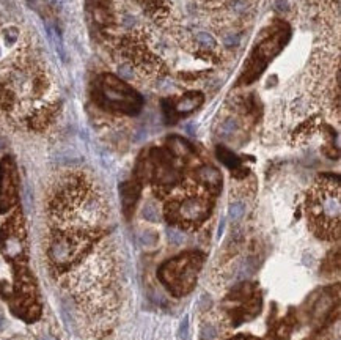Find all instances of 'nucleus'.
<instances>
[{"mask_svg": "<svg viewBox=\"0 0 341 340\" xmlns=\"http://www.w3.org/2000/svg\"><path fill=\"white\" fill-rule=\"evenodd\" d=\"M211 200L203 195H192L184 200H175L168 203L165 208V213L168 221L175 224H184V225H197L203 222L211 211Z\"/></svg>", "mask_w": 341, "mask_h": 340, "instance_id": "nucleus-5", "label": "nucleus"}, {"mask_svg": "<svg viewBox=\"0 0 341 340\" xmlns=\"http://www.w3.org/2000/svg\"><path fill=\"white\" fill-rule=\"evenodd\" d=\"M0 251L6 258H16L24 252V225L19 213L0 228Z\"/></svg>", "mask_w": 341, "mask_h": 340, "instance_id": "nucleus-7", "label": "nucleus"}, {"mask_svg": "<svg viewBox=\"0 0 341 340\" xmlns=\"http://www.w3.org/2000/svg\"><path fill=\"white\" fill-rule=\"evenodd\" d=\"M217 156H219L220 161L229 169H239L240 167V159L233 152H229V150H227L224 147L217 148Z\"/></svg>", "mask_w": 341, "mask_h": 340, "instance_id": "nucleus-13", "label": "nucleus"}, {"mask_svg": "<svg viewBox=\"0 0 341 340\" xmlns=\"http://www.w3.org/2000/svg\"><path fill=\"white\" fill-rule=\"evenodd\" d=\"M143 217L149 222H157L159 221V209L153 202H148L143 206Z\"/></svg>", "mask_w": 341, "mask_h": 340, "instance_id": "nucleus-15", "label": "nucleus"}, {"mask_svg": "<svg viewBox=\"0 0 341 340\" xmlns=\"http://www.w3.org/2000/svg\"><path fill=\"white\" fill-rule=\"evenodd\" d=\"M236 128H237V123L234 122L233 118H229L222 125V128H220V134H222L224 137H229V136H233V133L236 131Z\"/></svg>", "mask_w": 341, "mask_h": 340, "instance_id": "nucleus-17", "label": "nucleus"}, {"mask_svg": "<svg viewBox=\"0 0 341 340\" xmlns=\"http://www.w3.org/2000/svg\"><path fill=\"white\" fill-rule=\"evenodd\" d=\"M16 167L11 158H3L0 163V213H6L16 203Z\"/></svg>", "mask_w": 341, "mask_h": 340, "instance_id": "nucleus-8", "label": "nucleus"}, {"mask_svg": "<svg viewBox=\"0 0 341 340\" xmlns=\"http://www.w3.org/2000/svg\"><path fill=\"white\" fill-rule=\"evenodd\" d=\"M138 194H140V186L137 183L131 181V183H124L121 186V198H123V206L126 213H129V209L137 202Z\"/></svg>", "mask_w": 341, "mask_h": 340, "instance_id": "nucleus-11", "label": "nucleus"}, {"mask_svg": "<svg viewBox=\"0 0 341 340\" xmlns=\"http://www.w3.org/2000/svg\"><path fill=\"white\" fill-rule=\"evenodd\" d=\"M187 326H189V320L184 318L183 323H181V329H179V336H181L183 339H187Z\"/></svg>", "mask_w": 341, "mask_h": 340, "instance_id": "nucleus-21", "label": "nucleus"}, {"mask_svg": "<svg viewBox=\"0 0 341 340\" xmlns=\"http://www.w3.org/2000/svg\"><path fill=\"white\" fill-rule=\"evenodd\" d=\"M2 147H3V142H2V141H0V150H2Z\"/></svg>", "mask_w": 341, "mask_h": 340, "instance_id": "nucleus-23", "label": "nucleus"}, {"mask_svg": "<svg viewBox=\"0 0 341 340\" xmlns=\"http://www.w3.org/2000/svg\"><path fill=\"white\" fill-rule=\"evenodd\" d=\"M14 106V93L5 85H0V107L5 111H11Z\"/></svg>", "mask_w": 341, "mask_h": 340, "instance_id": "nucleus-14", "label": "nucleus"}, {"mask_svg": "<svg viewBox=\"0 0 341 340\" xmlns=\"http://www.w3.org/2000/svg\"><path fill=\"white\" fill-rule=\"evenodd\" d=\"M245 211V206L242 202H234L229 205V217H231V221H237V219L242 217Z\"/></svg>", "mask_w": 341, "mask_h": 340, "instance_id": "nucleus-16", "label": "nucleus"}, {"mask_svg": "<svg viewBox=\"0 0 341 340\" xmlns=\"http://www.w3.org/2000/svg\"><path fill=\"white\" fill-rule=\"evenodd\" d=\"M217 334H216V329H213V328H205L203 331H202V340H213L214 337H216Z\"/></svg>", "mask_w": 341, "mask_h": 340, "instance_id": "nucleus-20", "label": "nucleus"}, {"mask_svg": "<svg viewBox=\"0 0 341 340\" xmlns=\"http://www.w3.org/2000/svg\"><path fill=\"white\" fill-rule=\"evenodd\" d=\"M5 41H6V44L8 46H11V44H14V41H16V38H17V28L16 27H8V28H5Z\"/></svg>", "mask_w": 341, "mask_h": 340, "instance_id": "nucleus-18", "label": "nucleus"}, {"mask_svg": "<svg viewBox=\"0 0 341 340\" xmlns=\"http://www.w3.org/2000/svg\"><path fill=\"white\" fill-rule=\"evenodd\" d=\"M203 103V95L200 92H189L176 101H164V112L170 122H175L178 117L194 112Z\"/></svg>", "mask_w": 341, "mask_h": 340, "instance_id": "nucleus-9", "label": "nucleus"}, {"mask_svg": "<svg viewBox=\"0 0 341 340\" xmlns=\"http://www.w3.org/2000/svg\"><path fill=\"white\" fill-rule=\"evenodd\" d=\"M168 148H170V152H172L178 158H187V156H190L194 153L192 145H190L187 141H184V139H181V137L168 139Z\"/></svg>", "mask_w": 341, "mask_h": 340, "instance_id": "nucleus-12", "label": "nucleus"}, {"mask_svg": "<svg viewBox=\"0 0 341 340\" xmlns=\"http://www.w3.org/2000/svg\"><path fill=\"white\" fill-rule=\"evenodd\" d=\"M0 55H2V52H0Z\"/></svg>", "mask_w": 341, "mask_h": 340, "instance_id": "nucleus-24", "label": "nucleus"}, {"mask_svg": "<svg viewBox=\"0 0 341 340\" xmlns=\"http://www.w3.org/2000/svg\"><path fill=\"white\" fill-rule=\"evenodd\" d=\"M11 309L16 315L27 320V322H35L39 317V306L35 298L33 285L25 271L19 276L16 282V292Z\"/></svg>", "mask_w": 341, "mask_h": 340, "instance_id": "nucleus-6", "label": "nucleus"}, {"mask_svg": "<svg viewBox=\"0 0 341 340\" xmlns=\"http://www.w3.org/2000/svg\"><path fill=\"white\" fill-rule=\"evenodd\" d=\"M195 176L198 179V183L211 194H217L220 191V187H222V173L213 166L198 167L195 172Z\"/></svg>", "mask_w": 341, "mask_h": 340, "instance_id": "nucleus-10", "label": "nucleus"}, {"mask_svg": "<svg viewBox=\"0 0 341 340\" xmlns=\"http://www.w3.org/2000/svg\"><path fill=\"white\" fill-rule=\"evenodd\" d=\"M95 101L107 109L127 115H135L142 111L143 99L132 87L124 84L114 74H101L93 87Z\"/></svg>", "mask_w": 341, "mask_h": 340, "instance_id": "nucleus-2", "label": "nucleus"}, {"mask_svg": "<svg viewBox=\"0 0 341 340\" xmlns=\"http://www.w3.org/2000/svg\"><path fill=\"white\" fill-rule=\"evenodd\" d=\"M203 262V255L200 252H189L178 258L167 262L160 268L159 276L175 295H184L195 284L197 273Z\"/></svg>", "mask_w": 341, "mask_h": 340, "instance_id": "nucleus-4", "label": "nucleus"}, {"mask_svg": "<svg viewBox=\"0 0 341 340\" xmlns=\"http://www.w3.org/2000/svg\"><path fill=\"white\" fill-rule=\"evenodd\" d=\"M289 35H291V28L286 22L283 21L272 22V25L267 28V35H264L261 41L258 43L255 51L248 58V63L244 68L242 81L245 84L253 82L256 77H259V74L264 71L267 63L283 49V46L289 39Z\"/></svg>", "mask_w": 341, "mask_h": 340, "instance_id": "nucleus-3", "label": "nucleus"}, {"mask_svg": "<svg viewBox=\"0 0 341 340\" xmlns=\"http://www.w3.org/2000/svg\"><path fill=\"white\" fill-rule=\"evenodd\" d=\"M168 238L172 239V241H173L175 244L181 243L183 239H184L183 233H181V232H178V230H175V228H170V230H168Z\"/></svg>", "mask_w": 341, "mask_h": 340, "instance_id": "nucleus-19", "label": "nucleus"}, {"mask_svg": "<svg viewBox=\"0 0 341 340\" xmlns=\"http://www.w3.org/2000/svg\"><path fill=\"white\" fill-rule=\"evenodd\" d=\"M231 340H258V339L250 337V336H237V337H234V339H231Z\"/></svg>", "mask_w": 341, "mask_h": 340, "instance_id": "nucleus-22", "label": "nucleus"}, {"mask_svg": "<svg viewBox=\"0 0 341 340\" xmlns=\"http://www.w3.org/2000/svg\"><path fill=\"white\" fill-rule=\"evenodd\" d=\"M308 216L319 236H338L340 230V179L324 175L318 179L308 198Z\"/></svg>", "mask_w": 341, "mask_h": 340, "instance_id": "nucleus-1", "label": "nucleus"}]
</instances>
